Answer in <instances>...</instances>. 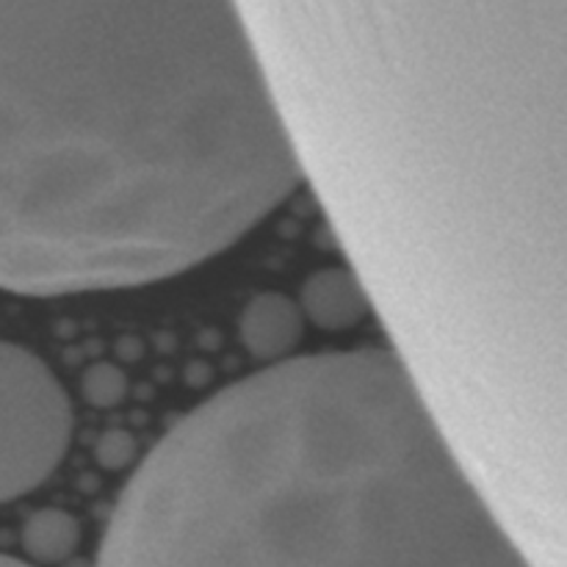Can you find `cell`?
Wrapping results in <instances>:
<instances>
[{"instance_id": "7a4b0ae2", "label": "cell", "mask_w": 567, "mask_h": 567, "mask_svg": "<svg viewBox=\"0 0 567 567\" xmlns=\"http://www.w3.org/2000/svg\"><path fill=\"white\" fill-rule=\"evenodd\" d=\"M97 567H532L388 349L297 354L177 421Z\"/></svg>"}, {"instance_id": "5b68a950", "label": "cell", "mask_w": 567, "mask_h": 567, "mask_svg": "<svg viewBox=\"0 0 567 567\" xmlns=\"http://www.w3.org/2000/svg\"><path fill=\"white\" fill-rule=\"evenodd\" d=\"M305 324L324 332H347L369 319L371 302L347 266H324L305 280L297 299Z\"/></svg>"}, {"instance_id": "6da1fadb", "label": "cell", "mask_w": 567, "mask_h": 567, "mask_svg": "<svg viewBox=\"0 0 567 567\" xmlns=\"http://www.w3.org/2000/svg\"><path fill=\"white\" fill-rule=\"evenodd\" d=\"M299 186L238 0H0V291L169 280Z\"/></svg>"}, {"instance_id": "3957f363", "label": "cell", "mask_w": 567, "mask_h": 567, "mask_svg": "<svg viewBox=\"0 0 567 567\" xmlns=\"http://www.w3.org/2000/svg\"><path fill=\"white\" fill-rule=\"evenodd\" d=\"M75 415L66 388L20 343L0 341V504L39 491L70 452Z\"/></svg>"}, {"instance_id": "52a82bcc", "label": "cell", "mask_w": 567, "mask_h": 567, "mask_svg": "<svg viewBox=\"0 0 567 567\" xmlns=\"http://www.w3.org/2000/svg\"><path fill=\"white\" fill-rule=\"evenodd\" d=\"M0 567H37L31 563H22V559L9 557V554H0Z\"/></svg>"}, {"instance_id": "8992f818", "label": "cell", "mask_w": 567, "mask_h": 567, "mask_svg": "<svg viewBox=\"0 0 567 567\" xmlns=\"http://www.w3.org/2000/svg\"><path fill=\"white\" fill-rule=\"evenodd\" d=\"M75 526L66 515L44 513L33 518L25 529V548L39 563H59L75 548Z\"/></svg>"}, {"instance_id": "277c9868", "label": "cell", "mask_w": 567, "mask_h": 567, "mask_svg": "<svg viewBox=\"0 0 567 567\" xmlns=\"http://www.w3.org/2000/svg\"><path fill=\"white\" fill-rule=\"evenodd\" d=\"M305 319L297 299L286 293L266 291L247 302L238 319V336L244 349L266 365L297 358V349L305 341Z\"/></svg>"}]
</instances>
